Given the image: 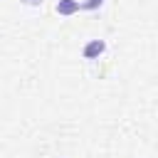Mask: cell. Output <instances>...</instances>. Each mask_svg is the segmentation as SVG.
Listing matches in <instances>:
<instances>
[{
    "instance_id": "cell-1",
    "label": "cell",
    "mask_w": 158,
    "mask_h": 158,
    "mask_svg": "<svg viewBox=\"0 0 158 158\" xmlns=\"http://www.w3.org/2000/svg\"><path fill=\"white\" fill-rule=\"evenodd\" d=\"M104 52H106V42H104V40H89V42L81 47V57L89 59V62L104 57Z\"/></svg>"
},
{
    "instance_id": "cell-2",
    "label": "cell",
    "mask_w": 158,
    "mask_h": 158,
    "mask_svg": "<svg viewBox=\"0 0 158 158\" xmlns=\"http://www.w3.org/2000/svg\"><path fill=\"white\" fill-rule=\"evenodd\" d=\"M54 10H57V15H62V17H72V15H77V12L81 10V2H79V0H57Z\"/></svg>"
},
{
    "instance_id": "cell-3",
    "label": "cell",
    "mask_w": 158,
    "mask_h": 158,
    "mask_svg": "<svg viewBox=\"0 0 158 158\" xmlns=\"http://www.w3.org/2000/svg\"><path fill=\"white\" fill-rule=\"evenodd\" d=\"M106 0H84L81 2V10H86V12H91V10H99L101 5H104Z\"/></svg>"
},
{
    "instance_id": "cell-4",
    "label": "cell",
    "mask_w": 158,
    "mask_h": 158,
    "mask_svg": "<svg viewBox=\"0 0 158 158\" xmlns=\"http://www.w3.org/2000/svg\"><path fill=\"white\" fill-rule=\"evenodd\" d=\"M22 5H30V7H37V5H42V0H20Z\"/></svg>"
}]
</instances>
